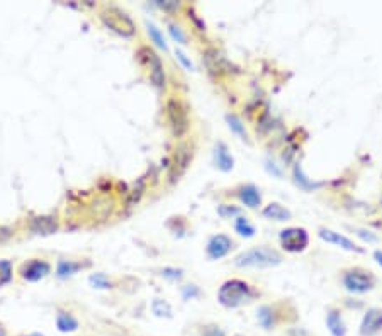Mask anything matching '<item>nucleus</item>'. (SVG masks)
I'll return each instance as SVG.
<instances>
[{"label": "nucleus", "mask_w": 382, "mask_h": 336, "mask_svg": "<svg viewBox=\"0 0 382 336\" xmlns=\"http://www.w3.org/2000/svg\"><path fill=\"white\" fill-rule=\"evenodd\" d=\"M57 328L59 333H75L80 328V323L71 313H65V311H58L57 314Z\"/></svg>", "instance_id": "obj_16"}, {"label": "nucleus", "mask_w": 382, "mask_h": 336, "mask_svg": "<svg viewBox=\"0 0 382 336\" xmlns=\"http://www.w3.org/2000/svg\"><path fill=\"white\" fill-rule=\"evenodd\" d=\"M139 58L146 63L150 68V78L157 89H163L165 87V71H163L162 59L158 58V55L155 51H151L150 48H141L138 53Z\"/></svg>", "instance_id": "obj_7"}, {"label": "nucleus", "mask_w": 382, "mask_h": 336, "mask_svg": "<svg viewBox=\"0 0 382 336\" xmlns=\"http://www.w3.org/2000/svg\"><path fill=\"white\" fill-rule=\"evenodd\" d=\"M238 197H240L241 202H243L246 207H250V209H255V207L260 206L262 202L260 190H258L255 186H252V183L241 187L240 192H238Z\"/></svg>", "instance_id": "obj_17"}, {"label": "nucleus", "mask_w": 382, "mask_h": 336, "mask_svg": "<svg viewBox=\"0 0 382 336\" xmlns=\"http://www.w3.org/2000/svg\"><path fill=\"white\" fill-rule=\"evenodd\" d=\"M294 177H296L297 186H301L302 189H306V190H308V189H316V187L321 186V183H314V182H311V180H308V177H306V175L302 174L299 167L294 168Z\"/></svg>", "instance_id": "obj_26"}, {"label": "nucleus", "mask_w": 382, "mask_h": 336, "mask_svg": "<svg viewBox=\"0 0 382 336\" xmlns=\"http://www.w3.org/2000/svg\"><path fill=\"white\" fill-rule=\"evenodd\" d=\"M281 243L284 250L297 253L308 246L309 234L304 227H288V230L281 231Z\"/></svg>", "instance_id": "obj_6"}, {"label": "nucleus", "mask_w": 382, "mask_h": 336, "mask_svg": "<svg viewBox=\"0 0 382 336\" xmlns=\"http://www.w3.org/2000/svg\"><path fill=\"white\" fill-rule=\"evenodd\" d=\"M163 275L172 280H178L182 279V270H175V269H165L163 270Z\"/></svg>", "instance_id": "obj_32"}, {"label": "nucleus", "mask_w": 382, "mask_h": 336, "mask_svg": "<svg viewBox=\"0 0 382 336\" xmlns=\"http://www.w3.org/2000/svg\"><path fill=\"white\" fill-rule=\"evenodd\" d=\"M214 160H216V167L222 172L233 170L234 160L232 155H229L228 148H226L225 143H218L216 148H214Z\"/></svg>", "instance_id": "obj_18"}, {"label": "nucleus", "mask_w": 382, "mask_h": 336, "mask_svg": "<svg viewBox=\"0 0 382 336\" xmlns=\"http://www.w3.org/2000/svg\"><path fill=\"white\" fill-rule=\"evenodd\" d=\"M218 213H220L221 218H233V216L240 214V209H238V207H232V206L222 204V206H220V209H218Z\"/></svg>", "instance_id": "obj_30"}, {"label": "nucleus", "mask_w": 382, "mask_h": 336, "mask_svg": "<svg viewBox=\"0 0 382 336\" xmlns=\"http://www.w3.org/2000/svg\"><path fill=\"white\" fill-rule=\"evenodd\" d=\"M22 336H45V335H41V333H29V335H22Z\"/></svg>", "instance_id": "obj_36"}, {"label": "nucleus", "mask_w": 382, "mask_h": 336, "mask_svg": "<svg viewBox=\"0 0 382 336\" xmlns=\"http://www.w3.org/2000/svg\"><path fill=\"white\" fill-rule=\"evenodd\" d=\"M89 282L92 284L94 287H97V289H111V282L107 280V277L104 274H95L92 277L89 279Z\"/></svg>", "instance_id": "obj_27"}, {"label": "nucleus", "mask_w": 382, "mask_h": 336, "mask_svg": "<svg viewBox=\"0 0 382 336\" xmlns=\"http://www.w3.org/2000/svg\"><path fill=\"white\" fill-rule=\"evenodd\" d=\"M12 274H14V269H12L10 260H0V287L10 282Z\"/></svg>", "instance_id": "obj_24"}, {"label": "nucleus", "mask_w": 382, "mask_h": 336, "mask_svg": "<svg viewBox=\"0 0 382 336\" xmlns=\"http://www.w3.org/2000/svg\"><path fill=\"white\" fill-rule=\"evenodd\" d=\"M226 121H228V126H229V130L234 131V133H236L238 136H241V138L246 139V130H245V124L241 122V119L238 118V115H234V114H228L226 115Z\"/></svg>", "instance_id": "obj_23"}, {"label": "nucleus", "mask_w": 382, "mask_h": 336, "mask_svg": "<svg viewBox=\"0 0 382 336\" xmlns=\"http://www.w3.org/2000/svg\"><path fill=\"white\" fill-rule=\"evenodd\" d=\"M382 331V309L371 307L360 323V336H377Z\"/></svg>", "instance_id": "obj_10"}, {"label": "nucleus", "mask_w": 382, "mask_h": 336, "mask_svg": "<svg viewBox=\"0 0 382 336\" xmlns=\"http://www.w3.org/2000/svg\"><path fill=\"white\" fill-rule=\"evenodd\" d=\"M151 309H153V313L158 316V318H170L172 316V307H170V304L167 301H162V299H155L153 306H151Z\"/></svg>", "instance_id": "obj_25"}, {"label": "nucleus", "mask_w": 382, "mask_h": 336, "mask_svg": "<svg viewBox=\"0 0 382 336\" xmlns=\"http://www.w3.org/2000/svg\"><path fill=\"white\" fill-rule=\"evenodd\" d=\"M51 267L46 260H29L21 267V277L27 282H38V280L45 279L48 274H50Z\"/></svg>", "instance_id": "obj_9"}, {"label": "nucleus", "mask_w": 382, "mask_h": 336, "mask_svg": "<svg viewBox=\"0 0 382 336\" xmlns=\"http://www.w3.org/2000/svg\"><path fill=\"white\" fill-rule=\"evenodd\" d=\"M264 216L267 219H272V221H289L292 218V213L288 207L282 206V204L272 202L264 209Z\"/></svg>", "instance_id": "obj_19"}, {"label": "nucleus", "mask_w": 382, "mask_h": 336, "mask_svg": "<svg viewBox=\"0 0 382 336\" xmlns=\"http://www.w3.org/2000/svg\"><path fill=\"white\" fill-rule=\"evenodd\" d=\"M257 321L264 330H274L278 325V314L272 306H262L257 311Z\"/></svg>", "instance_id": "obj_15"}, {"label": "nucleus", "mask_w": 382, "mask_h": 336, "mask_svg": "<svg viewBox=\"0 0 382 336\" xmlns=\"http://www.w3.org/2000/svg\"><path fill=\"white\" fill-rule=\"evenodd\" d=\"M232 248H233L232 238H228L226 234H216L209 239L206 251H208V257L211 260H220L222 257H226V255L232 251Z\"/></svg>", "instance_id": "obj_11"}, {"label": "nucleus", "mask_w": 382, "mask_h": 336, "mask_svg": "<svg viewBox=\"0 0 382 336\" xmlns=\"http://www.w3.org/2000/svg\"><path fill=\"white\" fill-rule=\"evenodd\" d=\"M167 114H169V121L172 124V131L177 138L184 136L189 130V112L184 102L177 101V99H170L167 104Z\"/></svg>", "instance_id": "obj_5"}, {"label": "nucleus", "mask_w": 382, "mask_h": 336, "mask_svg": "<svg viewBox=\"0 0 382 336\" xmlns=\"http://www.w3.org/2000/svg\"><path fill=\"white\" fill-rule=\"evenodd\" d=\"M282 263V255L276 248L257 246L250 248L234 258V265L241 269H272Z\"/></svg>", "instance_id": "obj_1"}, {"label": "nucleus", "mask_w": 382, "mask_h": 336, "mask_svg": "<svg viewBox=\"0 0 382 336\" xmlns=\"http://www.w3.org/2000/svg\"><path fill=\"white\" fill-rule=\"evenodd\" d=\"M29 227L36 234H53L58 230V221L55 216H41V218H34L29 223Z\"/></svg>", "instance_id": "obj_12"}, {"label": "nucleus", "mask_w": 382, "mask_h": 336, "mask_svg": "<svg viewBox=\"0 0 382 336\" xmlns=\"http://www.w3.org/2000/svg\"><path fill=\"white\" fill-rule=\"evenodd\" d=\"M146 31H148L150 39H151V41L155 43V45H157L158 48H162L163 51H167V50H169V45H167L165 38H163V33H162L160 29H158L157 26H155L153 22L146 21Z\"/></svg>", "instance_id": "obj_21"}, {"label": "nucleus", "mask_w": 382, "mask_h": 336, "mask_svg": "<svg viewBox=\"0 0 382 336\" xmlns=\"http://www.w3.org/2000/svg\"><path fill=\"white\" fill-rule=\"evenodd\" d=\"M257 292H255L250 284H246L245 280L233 279L225 282L218 290V301L221 306L228 307V309H234V307H240L243 304H248L253 301Z\"/></svg>", "instance_id": "obj_2"}, {"label": "nucleus", "mask_w": 382, "mask_h": 336, "mask_svg": "<svg viewBox=\"0 0 382 336\" xmlns=\"http://www.w3.org/2000/svg\"><path fill=\"white\" fill-rule=\"evenodd\" d=\"M157 6L162 9H177L178 2H157Z\"/></svg>", "instance_id": "obj_33"}, {"label": "nucleus", "mask_w": 382, "mask_h": 336, "mask_svg": "<svg viewBox=\"0 0 382 336\" xmlns=\"http://www.w3.org/2000/svg\"><path fill=\"white\" fill-rule=\"evenodd\" d=\"M190 160H192V151H190V148L187 145H181L177 150H175V157H174L172 165H170V174H169L170 182H175V180L182 177V174H184L187 167H189Z\"/></svg>", "instance_id": "obj_8"}, {"label": "nucleus", "mask_w": 382, "mask_h": 336, "mask_svg": "<svg viewBox=\"0 0 382 336\" xmlns=\"http://www.w3.org/2000/svg\"><path fill=\"white\" fill-rule=\"evenodd\" d=\"M201 336H226V333L218 325H208L202 328Z\"/></svg>", "instance_id": "obj_29"}, {"label": "nucleus", "mask_w": 382, "mask_h": 336, "mask_svg": "<svg viewBox=\"0 0 382 336\" xmlns=\"http://www.w3.org/2000/svg\"><path fill=\"white\" fill-rule=\"evenodd\" d=\"M374 257H376L377 263H379V265H382V251H376V253H374Z\"/></svg>", "instance_id": "obj_34"}, {"label": "nucleus", "mask_w": 382, "mask_h": 336, "mask_svg": "<svg viewBox=\"0 0 382 336\" xmlns=\"http://www.w3.org/2000/svg\"><path fill=\"white\" fill-rule=\"evenodd\" d=\"M326 328L332 336H347V325L344 321V316L338 309H330L326 314Z\"/></svg>", "instance_id": "obj_14"}, {"label": "nucleus", "mask_w": 382, "mask_h": 336, "mask_svg": "<svg viewBox=\"0 0 382 336\" xmlns=\"http://www.w3.org/2000/svg\"><path fill=\"white\" fill-rule=\"evenodd\" d=\"M320 238L326 243H332V245H337V246L344 248V250L362 251L360 248H357L355 245H353V241H350L347 236H344L340 233H335V231H332V230H320Z\"/></svg>", "instance_id": "obj_13"}, {"label": "nucleus", "mask_w": 382, "mask_h": 336, "mask_svg": "<svg viewBox=\"0 0 382 336\" xmlns=\"http://www.w3.org/2000/svg\"><path fill=\"white\" fill-rule=\"evenodd\" d=\"M101 19L111 31H114L119 36L131 38L134 34V24L131 21V18L122 10L116 9V7H111V9L102 12Z\"/></svg>", "instance_id": "obj_3"}, {"label": "nucleus", "mask_w": 382, "mask_h": 336, "mask_svg": "<svg viewBox=\"0 0 382 336\" xmlns=\"http://www.w3.org/2000/svg\"><path fill=\"white\" fill-rule=\"evenodd\" d=\"M0 336H9V333H7V330H6V326H3L2 323H0Z\"/></svg>", "instance_id": "obj_35"}, {"label": "nucleus", "mask_w": 382, "mask_h": 336, "mask_svg": "<svg viewBox=\"0 0 382 336\" xmlns=\"http://www.w3.org/2000/svg\"><path fill=\"white\" fill-rule=\"evenodd\" d=\"M175 56H177V59L178 62L182 63V65H184L187 70H194V65H192V62H190L189 58H187V55L184 53V51H181V50H177L175 51Z\"/></svg>", "instance_id": "obj_31"}, {"label": "nucleus", "mask_w": 382, "mask_h": 336, "mask_svg": "<svg viewBox=\"0 0 382 336\" xmlns=\"http://www.w3.org/2000/svg\"><path fill=\"white\" fill-rule=\"evenodd\" d=\"M80 269H82V263L71 262V260H59L57 267V274L58 277L65 279V277H70V275L77 274Z\"/></svg>", "instance_id": "obj_20"}, {"label": "nucleus", "mask_w": 382, "mask_h": 336, "mask_svg": "<svg viewBox=\"0 0 382 336\" xmlns=\"http://www.w3.org/2000/svg\"><path fill=\"white\" fill-rule=\"evenodd\" d=\"M344 286L348 292L353 294H364L374 289L376 286V279L371 272H365L362 269H352L344 274Z\"/></svg>", "instance_id": "obj_4"}, {"label": "nucleus", "mask_w": 382, "mask_h": 336, "mask_svg": "<svg viewBox=\"0 0 382 336\" xmlns=\"http://www.w3.org/2000/svg\"><path fill=\"white\" fill-rule=\"evenodd\" d=\"M169 31H170V34H172V38L175 39V41L181 43V45H185L187 36L184 34V31H182L181 27L175 26V24H169Z\"/></svg>", "instance_id": "obj_28"}, {"label": "nucleus", "mask_w": 382, "mask_h": 336, "mask_svg": "<svg viewBox=\"0 0 382 336\" xmlns=\"http://www.w3.org/2000/svg\"><path fill=\"white\" fill-rule=\"evenodd\" d=\"M234 230L238 231V234L245 236V238H252L255 234V227L253 224H250V221L246 218H238L234 221Z\"/></svg>", "instance_id": "obj_22"}]
</instances>
